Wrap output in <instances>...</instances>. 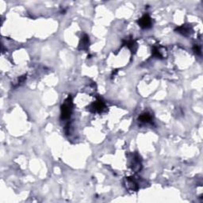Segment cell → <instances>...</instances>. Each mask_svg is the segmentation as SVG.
<instances>
[{
  "mask_svg": "<svg viewBox=\"0 0 203 203\" xmlns=\"http://www.w3.org/2000/svg\"><path fill=\"white\" fill-rule=\"evenodd\" d=\"M67 102L62 106L61 108V117L64 119L68 118L70 117L71 112V101L70 100V97L66 100Z\"/></svg>",
  "mask_w": 203,
  "mask_h": 203,
  "instance_id": "1",
  "label": "cell"
},
{
  "mask_svg": "<svg viewBox=\"0 0 203 203\" xmlns=\"http://www.w3.org/2000/svg\"><path fill=\"white\" fill-rule=\"evenodd\" d=\"M138 22H139V25L141 26V27L144 28V29H147V28H149V27L151 26L152 19L148 14H145V15H144L143 17L139 20Z\"/></svg>",
  "mask_w": 203,
  "mask_h": 203,
  "instance_id": "2",
  "label": "cell"
},
{
  "mask_svg": "<svg viewBox=\"0 0 203 203\" xmlns=\"http://www.w3.org/2000/svg\"><path fill=\"white\" fill-rule=\"evenodd\" d=\"M104 107V102L102 101V100H98V101H97L95 103H94L93 106H92V108L94 109V111H96V112H100V111H102Z\"/></svg>",
  "mask_w": 203,
  "mask_h": 203,
  "instance_id": "3",
  "label": "cell"
},
{
  "mask_svg": "<svg viewBox=\"0 0 203 203\" xmlns=\"http://www.w3.org/2000/svg\"><path fill=\"white\" fill-rule=\"evenodd\" d=\"M139 119L141 120V122H149L151 121L152 117L149 114H144L139 117Z\"/></svg>",
  "mask_w": 203,
  "mask_h": 203,
  "instance_id": "4",
  "label": "cell"
},
{
  "mask_svg": "<svg viewBox=\"0 0 203 203\" xmlns=\"http://www.w3.org/2000/svg\"><path fill=\"white\" fill-rule=\"evenodd\" d=\"M194 51H195L196 53H198V54H200L201 53V49L199 46H198V45H195L194 46Z\"/></svg>",
  "mask_w": 203,
  "mask_h": 203,
  "instance_id": "5",
  "label": "cell"
}]
</instances>
